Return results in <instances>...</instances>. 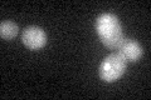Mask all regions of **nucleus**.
<instances>
[{
  "label": "nucleus",
  "instance_id": "39448f33",
  "mask_svg": "<svg viewBox=\"0 0 151 100\" xmlns=\"http://www.w3.org/2000/svg\"><path fill=\"white\" fill-rule=\"evenodd\" d=\"M19 31L18 25L14 21L5 20L0 24V36L3 40H12L17 36Z\"/></svg>",
  "mask_w": 151,
  "mask_h": 100
},
{
  "label": "nucleus",
  "instance_id": "f03ea898",
  "mask_svg": "<svg viewBox=\"0 0 151 100\" xmlns=\"http://www.w3.org/2000/svg\"><path fill=\"white\" fill-rule=\"evenodd\" d=\"M126 68V60L119 53H112L102 60L98 68V74L103 82L112 83L119 80L125 74Z\"/></svg>",
  "mask_w": 151,
  "mask_h": 100
},
{
  "label": "nucleus",
  "instance_id": "20e7f679",
  "mask_svg": "<svg viewBox=\"0 0 151 100\" xmlns=\"http://www.w3.org/2000/svg\"><path fill=\"white\" fill-rule=\"evenodd\" d=\"M122 58L126 61H137L141 59V56L144 55L142 46L136 40L132 39H124V41L121 43V45L119 46V51H117Z\"/></svg>",
  "mask_w": 151,
  "mask_h": 100
},
{
  "label": "nucleus",
  "instance_id": "7ed1b4c3",
  "mask_svg": "<svg viewBox=\"0 0 151 100\" xmlns=\"http://www.w3.org/2000/svg\"><path fill=\"white\" fill-rule=\"evenodd\" d=\"M48 38H47L45 31L39 26L32 25L25 28L22 33V43L29 50H39L45 46Z\"/></svg>",
  "mask_w": 151,
  "mask_h": 100
},
{
  "label": "nucleus",
  "instance_id": "f257e3e1",
  "mask_svg": "<svg viewBox=\"0 0 151 100\" xmlns=\"http://www.w3.org/2000/svg\"><path fill=\"white\" fill-rule=\"evenodd\" d=\"M96 31L100 36L102 44L110 48V49H119L121 43L125 39L119 18L110 13L102 14L97 18Z\"/></svg>",
  "mask_w": 151,
  "mask_h": 100
}]
</instances>
